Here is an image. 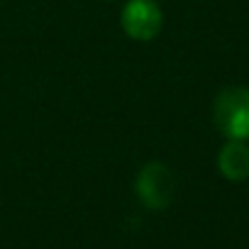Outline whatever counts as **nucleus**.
Masks as SVG:
<instances>
[{"instance_id":"3","label":"nucleus","mask_w":249,"mask_h":249,"mask_svg":"<svg viewBox=\"0 0 249 249\" xmlns=\"http://www.w3.org/2000/svg\"><path fill=\"white\" fill-rule=\"evenodd\" d=\"M120 27L132 42H154L164 30V10L157 0H124L120 10Z\"/></svg>"},{"instance_id":"2","label":"nucleus","mask_w":249,"mask_h":249,"mask_svg":"<svg viewBox=\"0 0 249 249\" xmlns=\"http://www.w3.org/2000/svg\"><path fill=\"white\" fill-rule=\"evenodd\" d=\"M135 193L147 210H166L176 193V176L164 161H147L135 176Z\"/></svg>"},{"instance_id":"4","label":"nucleus","mask_w":249,"mask_h":249,"mask_svg":"<svg viewBox=\"0 0 249 249\" xmlns=\"http://www.w3.org/2000/svg\"><path fill=\"white\" fill-rule=\"evenodd\" d=\"M217 171L225 181L242 183L249 178V142L244 140H225L217 152Z\"/></svg>"},{"instance_id":"1","label":"nucleus","mask_w":249,"mask_h":249,"mask_svg":"<svg viewBox=\"0 0 249 249\" xmlns=\"http://www.w3.org/2000/svg\"><path fill=\"white\" fill-rule=\"evenodd\" d=\"M213 122L225 140L249 142V88L225 86L213 100Z\"/></svg>"}]
</instances>
